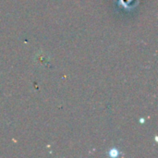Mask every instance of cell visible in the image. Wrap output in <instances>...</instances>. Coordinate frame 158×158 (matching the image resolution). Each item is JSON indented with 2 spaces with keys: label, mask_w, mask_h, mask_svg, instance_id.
<instances>
[{
  "label": "cell",
  "mask_w": 158,
  "mask_h": 158,
  "mask_svg": "<svg viewBox=\"0 0 158 158\" xmlns=\"http://www.w3.org/2000/svg\"><path fill=\"white\" fill-rule=\"evenodd\" d=\"M118 151L117 150V149H111L110 151H109V156H111V157H117L118 156Z\"/></svg>",
  "instance_id": "cell-1"
}]
</instances>
